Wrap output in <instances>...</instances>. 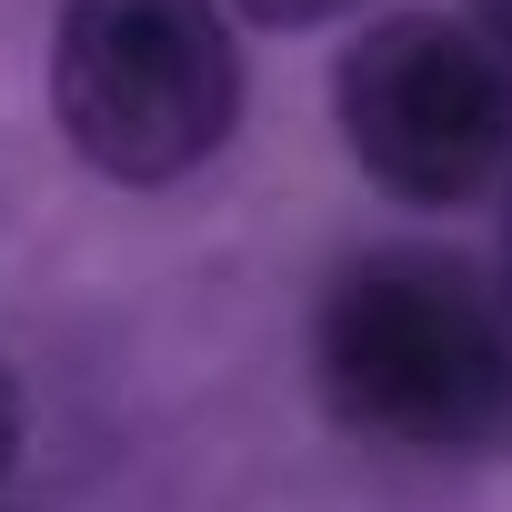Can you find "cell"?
<instances>
[{
  "label": "cell",
  "instance_id": "1",
  "mask_svg": "<svg viewBox=\"0 0 512 512\" xmlns=\"http://www.w3.org/2000/svg\"><path fill=\"white\" fill-rule=\"evenodd\" d=\"M312 372L332 422L382 452H482L512 422V302L462 251H362L322 292Z\"/></svg>",
  "mask_w": 512,
  "mask_h": 512
},
{
  "label": "cell",
  "instance_id": "2",
  "mask_svg": "<svg viewBox=\"0 0 512 512\" xmlns=\"http://www.w3.org/2000/svg\"><path fill=\"white\" fill-rule=\"evenodd\" d=\"M51 111L101 181H191L241 121V51L221 0H61Z\"/></svg>",
  "mask_w": 512,
  "mask_h": 512
},
{
  "label": "cell",
  "instance_id": "3",
  "mask_svg": "<svg viewBox=\"0 0 512 512\" xmlns=\"http://www.w3.org/2000/svg\"><path fill=\"white\" fill-rule=\"evenodd\" d=\"M332 111L352 161L412 211H452L512 171V61L462 11H382L342 51Z\"/></svg>",
  "mask_w": 512,
  "mask_h": 512
},
{
  "label": "cell",
  "instance_id": "4",
  "mask_svg": "<svg viewBox=\"0 0 512 512\" xmlns=\"http://www.w3.org/2000/svg\"><path fill=\"white\" fill-rule=\"evenodd\" d=\"M241 21H262V31H322L342 11H362V0H231Z\"/></svg>",
  "mask_w": 512,
  "mask_h": 512
},
{
  "label": "cell",
  "instance_id": "5",
  "mask_svg": "<svg viewBox=\"0 0 512 512\" xmlns=\"http://www.w3.org/2000/svg\"><path fill=\"white\" fill-rule=\"evenodd\" d=\"M272 512H422L402 492H302V502H272Z\"/></svg>",
  "mask_w": 512,
  "mask_h": 512
},
{
  "label": "cell",
  "instance_id": "6",
  "mask_svg": "<svg viewBox=\"0 0 512 512\" xmlns=\"http://www.w3.org/2000/svg\"><path fill=\"white\" fill-rule=\"evenodd\" d=\"M462 21H472V31H482V41L512 61V0H462Z\"/></svg>",
  "mask_w": 512,
  "mask_h": 512
},
{
  "label": "cell",
  "instance_id": "7",
  "mask_svg": "<svg viewBox=\"0 0 512 512\" xmlns=\"http://www.w3.org/2000/svg\"><path fill=\"white\" fill-rule=\"evenodd\" d=\"M21 462V382H11V362H0V472Z\"/></svg>",
  "mask_w": 512,
  "mask_h": 512
},
{
  "label": "cell",
  "instance_id": "8",
  "mask_svg": "<svg viewBox=\"0 0 512 512\" xmlns=\"http://www.w3.org/2000/svg\"><path fill=\"white\" fill-rule=\"evenodd\" d=\"M502 302H512V211H502Z\"/></svg>",
  "mask_w": 512,
  "mask_h": 512
}]
</instances>
